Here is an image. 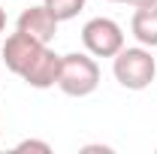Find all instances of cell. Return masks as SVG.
<instances>
[{
	"label": "cell",
	"mask_w": 157,
	"mask_h": 154,
	"mask_svg": "<svg viewBox=\"0 0 157 154\" xmlns=\"http://www.w3.org/2000/svg\"><path fill=\"white\" fill-rule=\"evenodd\" d=\"M112 73H115L121 88H127V91H145L157 76V60L151 58V52L145 45H133V48L124 45L115 55Z\"/></svg>",
	"instance_id": "6da1fadb"
},
{
	"label": "cell",
	"mask_w": 157,
	"mask_h": 154,
	"mask_svg": "<svg viewBox=\"0 0 157 154\" xmlns=\"http://www.w3.org/2000/svg\"><path fill=\"white\" fill-rule=\"evenodd\" d=\"M100 85V67L94 55H82V52H70L60 58L58 70V88L67 97H88L94 94Z\"/></svg>",
	"instance_id": "7a4b0ae2"
},
{
	"label": "cell",
	"mask_w": 157,
	"mask_h": 154,
	"mask_svg": "<svg viewBox=\"0 0 157 154\" xmlns=\"http://www.w3.org/2000/svg\"><path fill=\"white\" fill-rule=\"evenodd\" d=\"M82 42L94 58H115L124 48V30L112 18H91L82 27Z\"/></svg>",
	"instance_id": "3957f363"
},
{
	"label": "cell",
	"mask_w": 157,
	"mask_h": 154,
	"mask_svg": "<svg viewBox=\"0 0 157 154\" xmlns=\"http://www.w3.org/2000/svg\"><path fill=\"white\" fill-rule=\"evenodd\" d=\"M42 48H45V42H39V39H33V37H27V33H21V30H15L12 37H6L0 55H3V64H6L9 73L24 76V73L33 67V60L42 55Z\"/></svg>",
	"instance_id": "277c9868"
},
{
	"label": "cell",
	"mask_w": 157,
	"mask_h": 154,
	"mask_svg": "<svg viewBox=\"0 0 157 154\" xmlns=\"http://www.w3.org/2000/svg\"><path fill=\"white\" fill-rule=\"evenodd\" d=\"M58 24L60 21L48 12V6L42 3V6H27L24 12L18 15V24H15V30H21V33H27V37L39 39V42H52L55 39V33H58Z\"/></svg>",
	"instance_id": "5b68a950"
},
{
	"label": "cell",
	"mask_w": 157,
	"mask_h": 154,
	"mask_svg": "<svg viewBox=\"0 0 157 154\" xmlns=\"http://www.w3.org/2000/svg\"><path fill=\"white\" fill-rule=\"evenodd\" d=\"M58 70H60V55H55L48 45L42 48V55L33 60V67L24 73V82L30 85V88H36V91H45V88H52V85H58Z\"/></svg>",
	"instance_id": "8992f818"
},
{
	"label": "cell",
	"mask_w": 157,
	"mask_h": 154,
	"mask_svg": "<svg viewBox=\"0 0 157 154\" xmlns=\"http://www.w3.org/2000/svg\"><path fill=\"white\" fill-rule=\"evenodd\" d=\"M130 30H133V37L139 39V45L157 48V3H151V6H139L136 12H133Z\"/></svg>",
	"instance_id": "52a82bcc"
},
{
	"label": "cell",
	"mask_w": 157,
	"mask_h": 154,
	"mask_svg": "<svg viewBox=\"0 0 157 154\" xmlns=\"http://www.w3.org/2000/svg\"><path fill=\"white\" fill-rule=\"evenodd\" d=\"M42 3L48 6V12L58 21H70L85 9V0H42Z\"/></svg>",
	"instance_id": "ba28073f"
},
{
	"label": "cell",
	"mask_w": 157,
	"mask_h": 154,
	"mask_svg": "<svg viewBox=\"0 0 157 154\" xmlns=\"http://www.w3.org/2000/svg\"><path fill=\"white\" fill-rule=\"evenodd\" d=\"M15 151H39V154H48L52 151V145L48 142H39V139H24L15 145Z\"/></svg>",
	"instance_id": "9c48e42d"
},
{
	"label": "cell",
	"mask_w": 157,
	"mask_h": 154,
	"mask_svg": "<svg viewBox=\"0 0 157 154\" xmlns=\"http://www.w3.org/2000/svg\"><path fill=\"white\" fill-rule=\"evenodd\" d=\"M127 3H130V6H136V9H139V6H151V3H157V0H127Z\"/></svg>",
	"instance_id": "30bf717a"
},
{
	"label": "cell",
	"mask_w": 157,
	"mask_h": 154,
	"mask_svg": "<svg viewBox=\"0 0 157 154\" xmlns=\"http://www.w3.org/2000/svg\"><path fill=\"white\" fill-rule=\"evenodd\" d=\"M3 27H6V15H3V9H0V33H3Z\"/></svg>",
	"instance_id": "8fae6325"
}]
</instances>
